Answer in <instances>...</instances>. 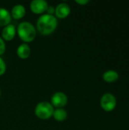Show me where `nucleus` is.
<instances>
[{
	"label": "nucleus",
	"instance_id": "nucleus-12",
	"mask_svg": "<svg viewBox=\"0 0 129 130\" xmlns=\"http://www.w3.org/2000/svg\"><path fill=\"white\" fill-rule=\"evenodd\" d=\"M119 78V73L116 70H107L103 74V79L108 83L116 82Z\"/></svg>",
	"mask_w": 129,
	"mask_h": 130
},
{
	"label": "nucleus",
	"instance_id": "nucleus-18",
	"mask_svg": "<svg viewBox=\"0 0 129 130\" xmlns=\"http://www.w3.org/2000/svg\"><path fill=\"white\" fill-rule=\"evenodd\" d=\"M0 94H1V89H0Z\"/></svg>",
	"mask_w": 129,
	"mask_h": 130
},
{
	"label": "nucleus",
	"instance_id": "nucleus-6",
	"mask_svg": "<svg viewBox=\"0 0 129 130\" xmlns=\"http://www.w3.org/2000/svg\"><path fill=\"white\" fill-rule=\"evenodd\" d=\"M30 7L34 14H42L46 11L48 3L45 0H33L30 2Z\"/></svg>",
	"mask_w": 129,
	"mask_h": 130
},
{
	"label": "nucleus",
	"instance_id": "nucleus-3",
	"mask_svg": "<svg viewBox=\"0 0 129 130\" xmlns=\"http://www.w3.org/2000/svg\"><path fill=\"white\" fill-rule=\"evenodd\" d=\"M54 112V107L47 101H42L37 104L35 107L36 116L42 120H47L52 117Z\"/></svg>",
	"mask_w": 129,
	"mask_h": 130
},
{
	"label": "nucleus",
	"instance_id": "nucleus-8",
	"mask_svg": "<svg viewBox=\"0 0 129 130\" xmlns=\"http://www.w3.org/2000/svg\"><path fill=\"white\" fill-rule=\"evenodd\" d=\"M16 34V27L14 24H8L4 27L2 31V37L4 40L7 41H10L14 39Z\"/></svg>",
	"mask_w": 129,
	"mask_h": 130
},
{
	"label": "nucleus",
	"instance_id": "nucleus-10",
	"mask_svg": "<svg viewBox=\"0 0 129 130\" xmlns=\"http://www.w3.org/2000/svg\"><path fill=\"white\" fill-rule=\"evenodd\" d=\"M11 20V13L5 8H0V27H5Z\"/></svg>",
	"mask_w": 129,
	"mask_h": 130
},
{
	"label": "nucleus",
	"instance_id": "nucleus-2",
	"mask_svg": "<svg viewBox=\"0 0 129 130\" xmlns=\"http://www.w3.org/2000/svg\"><path fill=\"white\" fill-rule=\"evenodd\" d=\"M17 30L19 37L26 43L33 41L36 35L35 27L29 21H23L20 23Z\"/></svg>",
	"mask_w": 129,
	"mask_h": 130
},
{
	"label": "nucleus",
	"instance_id": "nucleus-1",
	"mask_svg": "<svg viewBox=\"0 0 129 130\" xmlns=\"http://www.w3.org/2000/svg\"><path fill=\"white\" fill-rule=\"evenodd\" d=\"M57 24L58 21L56 16L49 14L41 15L36 21L37 30L43 35H49L54 32Z\"/></svg>",
	"mask_w": 129,
	"mask_h": 130
},
{
	"label": "nucleus",
	"instance_id": "nucleus-14",
	"mask_svg": "<svg viewBox=\"0 0 129 130\" xmlns=\"http://www.w3.org/2000/svg\"><path fill=\"white\" fill-rule=\"evenodd\" d=\"M6 70V65L2 57H0V75H2Z\"/></svg>",
	"mask_w": 129,
	"mask_h": 130
},
{
	"label": "nucleus",
	"instance_id": "nucleus-13",
	"mask_svg": "<svg viewBox=\"0 0 129 130\" xmlns=\"http://www.w3.org/2000/svg\"><path fill=\"white\" fill-rule=\"evenodd\" d=\"M52 117L57 121H64L65 120H66L68 117V113L64 109L57 108L56 110H54Z\"/></svg>",
	"mask_w": 129,
	"mask_h": 130
},
{
	"label": "nucleus",
	"instance_id": "nucleus-17",
	"mask_svg": "<svg viewBox=\"0 0 129 130\" xmlns=\"http://www.w3.org/2000/svg\"><path fill=\"white\" fill-rule=\"evenodd\" d=\"M75 2L79 5H86L90 2L89 0H76Z\"/></svg>",
	"mask_w": 129,
	"mask_h": 130
},
{
	"label": "nucleus",
	"instance_id": "nucleus-7",
	"mask_svg": "<svg viewBox=\"0 0 129 130\" xmlns=\"http://www.w3.org/2000/svg\"><path fill=\"white\" fill-rule=\"evenodd\" d=\"M55 14L58 18H65L71 12V8L68 4L62 2L59 4L55 8Z\"/></svg>",
	"mask_w": 129,
	"mask_h": 130
},
{
	"label": "nucleus",
	"instance_id": "nucleus-9",
	"mask_svg": "<svg viewBox=\"0 0 129 130\" xmlns=\"http://www.w3.org/2000/svg\"><path fill=\"white\" fill-rule=\"evenodd\" d=\"M10 13H11V17H13V18H14V19H21L25 15L26 9H25L24 6L23 5L17 4V5H15L12 8L11 11Z\"/></svg>",
	"mask_w": 129,
	"mask_h": 130
},
{
	"label": "nucleus",
	"instance_id": "nucleus-11",
	"mask_svg": "<svg viewBox=\"0 0 129 130\" xmlns=\"http://www.w3.org/2000/svg\"><path fill=\"white\" fill-rule=\"evenodd\" d=\"M31 53V50L30 46L27 43H22L21 44L17 49V55L18 57L21 59H27L30 56Z\"/></svg>",
	"mask_w": 129,
	"mask_h": 130
},
{
	"label": "nucleus",
	"instance_id": "nucleus-4",
	"mask_svg": "<svg viewBox=\"0 0 129 130\" xmlns=\"http://www.w3.org/2000/svg\"><path fill=\"white\" fill-rule=\"evenodd\" d=\"M116 104V98L112 93H105L100 98V106L106 112H111L115 110Z\"/></svg>",
	"mask_w": 129,
	"mask_h": 130
},
{
	"label": "nucleus",
	"instance_id": "nucleus-5",
	"mask_svg": "<svg viewBox=\"0 0 129 130\" xmlns=\"http://www.w3.org/2000/svg\"><path fill=\"white\" fill-rule=\"evenodd\" d=\"M68 103V97L67 95L62 92V91H57L56 92L51 98V104L53 107H56L57 108H62L65 107Z\"/></svg>",
	"mask_w": 129,
	"mask_h": 130
},
{
	"label": "nucleus",
	"instance_id": "nucleus-15",
	"mask_svg": "<svg viewBox=\"0 0 129 130\" xmlns=\"http://www.w3.org/2000/svg\"><path fill=\"white\" fill-rule=\"evenodd\" d=\"M5 51V43L3 39L0 37V56L2 55Z\"/></svg>",
	"mask_w": 129,
	"mask_h": 130
},
{
	"label": "nucleus",
	"instance_id": "nucleus-16",
	"mask_svg": "<svg viewBox=\"0 0 129 130\" xmlns=\"http://www.w3.org/2000/svg\"><path fill=\"white\" fill-rule=\"evenodd\" d=\"M55 8L53 7V6H52V5H48V7H47V9H46V11L48 12V14H52V15H53V14L55 13Z\"/></svg>",
	"mask_w": 129,
	"mask_h": 130
}]
</instances>
